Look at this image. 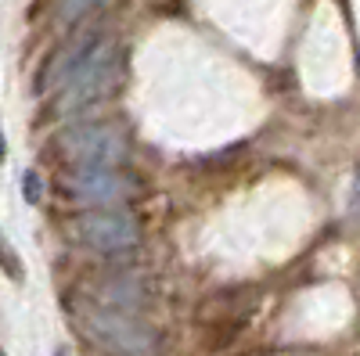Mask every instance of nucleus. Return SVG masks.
I'll use <instances>...</instances> for the list:
<instances>
[{
  "mask_svg": "<svg viewBox=\"0 0 360 356\" xmlns=\"http://www.w3.org/2000/svg\"><path fill=\"white\" fill-rule=\"evenodd\" d=\"M25 198L37 202V173H25Z\"/></svg>",
  "mask_w": 360,
  "mask_h": 356,
  "instance_id": "nucleus-9",
  "label": "nucleus"
},
{
  "mask_svg": "<svg viewBox=\"0 0 360 356\" xmlns=\"http://www.w3.org/2000/svg\"><path fill=\"white\" fill-rule=\"evenodd\" d=\"M76 237L94 252H123L137 245L141 227L127 209H90L76 220Z\"/></svg>",
  "mask_w": 360,
  "mask_h": 356,
  "instance_id": "nucleus-4",
  "label": "nucleus"
},
{
  "mask_svg": "<svg viewBox=\"0 0 360 356\" xmlns=\"http://www.w3.org/2000/svg\"><path fill=\"white\" fill-rule=\"evenodd\" d=\"M58 147L76 166H123L130 159V140L115 123L69 126L58 137Z\"/></svg>",
  "mask_w": 360,
  "mask_h": 356,
  "instance_id": "nucleus-2",
  "label": "nucleus"
},
{
  "mask_svg": "<svg viewBox=\"0 0 360 356\" xmlns=\"http://www.w3.org/2000/svg\"><path fill=\"white\" fill-rule=\"evenodd\" d=\"M69 191L79 202L112 205V202L127 198L134 191V180H130V176H123L115 166H79V173L69 176Z\"/></svg>",
  "mask_w": 360,
  "mask_h": 356,
  "instance_id": "nucleus-5",
  "label": "nucleus"
},
{
  "mask_svg": "<svg viewBox=\"0 0 360 356\" xmlns=\"http://www.w3.org/2000/svg\"><path fill=\"white\" fill-rule=\"evenodd\" d=\"M54 356H69V352H65V349H62V352H54Z\"/></svg>",
  "mask_w": 360,
  "mask_h": 356,
  "instance_id": "nucleus-11",
  "label": "nucleus"
},
{
  "mask_svg": "<svg viewBox=\"0 0 360 356\" xmlns=\"http://www.w3.org/2000/svg\"><path fill=\"white\" fill-rule=\"evenodd\" d=\"M119 72H123V58H119V47L108 37H98L83 51V58L72 65V72L62 79L58 86V112H79L86 105L101 101L112 86L119 83Z\"/></svg>",
  "mask_w": 360,
  "mask_h": 356,
  "instance_id": "nucleus-1",
  "label": "nucleus"
},
{
  "mask_svg": "<svg viewBox=\"0 0 360 356\" xmlns=\"http://www.w3.org/2000/svg\"><path fill=\"white\" fill-rule=\"evenodd\" d=\"M4 155H8V140H4V133H0V162H4Z\"/></svg>",
  "mask_w": 360,
  "mask_h": 356,
  "instance_id": "nucleus-10",
  "label": "nucleus"
},
{
  "mask_svg": "<svg viewBox=\"0 0 360 356\" xmlns=\"http://www.w3.org/2000/svg\"><path fill=\"white\" fill-rule=\"evenodd\" d=\"M98 4H105V0H58V22H62V25H76Z\"/></svg>",
  "mask_w": 360,
  "mask_h": 356,
  "instance_id": "nucleus-7",
  "label": "nucleus"
},
{
  "mask_svg": "<svg viewBox=\"0 0 360 356\" xmlns=\"http://www.w3.org/2000/svg\"><path fill=\"white\" fill-rule=\"evenodd\" d=\"M0 266H4L8 277H22V263H18V256H15V249L8 245L4 234H0Z\"/></svg>",
  "mask_w": 360,
  "mask_h": 356,
  "instance_id": "nucleus-8",
  "label": "nucleus"
},
{
  "mask_svg": "<svg viewBox=\"0 0 360 356\" xmlns=\"http://www.w3.org/2000/svg\"><path fill=\"white\" fill-rule=\"evenodd\" d=\"M90 335H94L108 352L115 356H159V338L148 324L134 313H119V310H86L83 313Z\"/></svg>",
  "mask_w": 360,
  "mask_h": 356,
  "instance_id": "nucleus-3",
  "label": "nucleus"
},
{
  "mask_svg": "<svg viewBox=\"0 0 360 356\" xmlns=\"http://www.w3.org/2000/svg\"><path fill=\"white\" fill-rule=\"evenodd\" d=\"M98 40V33H79V37H72L62 51H58L54 58H51V65H47V72H44V91H58L62 86V79L72 72V65L83 58V51Z\"/></svg>",
  "mask_w": 360,
  "mask_h": 356,
  "instance_id": "nucleus-6",
  "label": "nucleus"
}]
</instances>
